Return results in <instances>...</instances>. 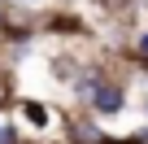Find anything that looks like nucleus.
<instances>
[{
  "label": "nucleus",
  "instance_id": "nucleus-1",
  "mask_svg": "<svg viewBox=\"0 0 148 144\" xmlns=\"http://www.w3.org/2000/svg\"><path fill=\"white\" fill-rule=\"evenodd\" d=\"M96 105H100V109H118V92H100Z\"/></svg>",
  "mask_w": 148,
  "mask_h": 144
},
{
  "label": "nucleus",
  "instance_id": "nucleus-2",
  "mask_svg": "<svg viewBox=\"0 0 148 144\" xmlns=\"http://www.w3.org/2000/svg\"><path fill=\"white\" fill-rule=\"evenodd\" d=\"M144 52H148V35H144Z\"/></svg>",
  "mask_w": 148,
  "mask_h": 144
}]
</instances>
